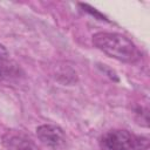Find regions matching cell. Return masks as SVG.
Masks as SVG:
<instances>
[{
  "mask_svg": "<svg viewBox=\"0 0 150 150\" xmlns=\"http://www.w3.org/2000/svg\"><path fill=\"white\" fill-rule=\"evenodd\" d=\"M36 136L40 142L52 149H60L66 145L67 137L64 131L55 124H41L36 128Z\"/></svg>",
  "mask_w": 150,
  "mask_h": 150,
  "instance_id": "3957f363",
  "label": "cell"
},
{
  "mask_svg": "<svg viewBox=\"0 0 150 150\" xmlns=\"http://www.w3.org/2000/svg\"><path fill=\"white\" fill-rule=\"evenodd\" d=\"M101 150H146L149 138L124 129L108 130L100 137Z\"/></svg>",
  "mask_w": 150,
  "mask_h": 150,
  "instance_id": "7a4b0ae2",
  "label": "cell"
},
{
  "mask_svg": "<svg viewBox=\"0 0 150 150\" xmlns=\"http://www.w3.org/2000/svg\"><path fill=\"white\" fill-rule=\"evenodd\" d=\"M91 41L97 49L121 62L136 63L141 59V52L136 45L120 33L98 32L93 35Z\"/></svg>",
  "mask_w": 150,
  "mask_h": 150,
  "instance_id": "6da1fadb",
  "label": "cell"
},
{
  "mask_svg": "<svg viewBox=\"0 0 150 150\" xmlns=\"http://www.w3.org/2000/svg\"><path fill=\"white\" fill-rule=\"evenodd\" d=\"M79 6H80V7H82V8H83V11H86V12L90 13L91 15H94L95 18H97V19H100V20H107L104 15H102L100 12H97L95 8L90 7L89 5H87V4H79Z\"/></svg>",
  "mask_w": 150,
  "mask_h": 150,
  "instance_id": "8992f818",
  "label": "cell"
},
{
  "mask_svg": "<svg viewBox=\"0 0 150 150\" xmlns=\"http://www.w3.org/2000/svg\"><path fill=\"white\" fill-rule=\"evenodd\" d=\"M8 59V52L7 49L0 43V60H6Z\"/></svg>",
  "mask_w": 150,
  "mask_h": 150,
  "instance_id": "52a82bcc",
  "label": "cell"
},
{
  "mask_svg": "<svg viewBox=\"0 0 150 150\" xmlns=\"http://www.w3.org/2000/svg\"><path fill=\"white\" fill-rule=\"evenodd\" d=\"M20 73V68L18 64L6 60H0V79H9L15 77Z\"/></svg>",
  "mask_w": 150,
  "mask_h": 150,
  "instance_id": "5b68a950",
  "label": "cell"
},
{
  "mask_svg": "<svg viewBox=\"0 0 150 150\" xmlns=\"http://www.w3.org/2000/svg\"><path fill=\"white\" fill-rule=\"evenodd\" d=\"M2 144L7 150H40L28 135L19 130L6 131L2 136Z\"/></svg>",
  "mask_w": 150,
  "mask_h": 150,
  "instance_id": "277c9868",
  "label": "cell"
}]
</instances>
